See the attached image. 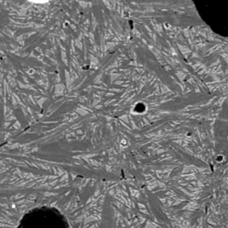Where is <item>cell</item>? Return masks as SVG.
Here are the masks:
<instances>
[{
  "mask_svg": "<svg viewBox=\"0 0 228 228\" xmlns=\"http://www.w3.org/2000/svg\"><path fill=\"white\" fill-rule=\"evenodd\" d=\"M26 1L36 4H44L46 3H48L51 0H26Z\"/></svg>",
  "mask_w": 228,
  "mask_h": 228,
  "instance_id": "cell-2",
  "label": "cell"
},
{
  "mask_svg": "<svg viewBox=\"0 0 228 228\" xmlns=\"http://www.w3.org/2000/svg\"><path fill=\"white\" fill-rule=\"evenodd\" d=\"M17 228H70L59 210L52 207H35L20 220Z\"/></svg>",
  "mask_w": 228,
  "mask_h": 228,
  "instance_id": "cell-1",
  "label": "cell"
}]
</instances>
